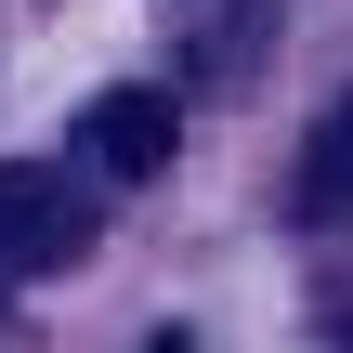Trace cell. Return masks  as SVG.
Segmentation results:
<instances>
[{
	"label": "cell",
	"mask_w": 353,
	"mask_h": 353,
	"mask_svg": "<svg viewBox=\"0 0 353 353\" xmlns=\"http://www.w3.org/2000/svg\"><path fill=\"white\" fill-rule=\"evenodd\" d=\"M170 144H183L170 92H105V105L79 118V157H92L105 183H157V170H170Z\"/></svg>",
	"instance_id": "cell-1"
},
{
	"label": "cell",
	"mask_w": 353,
	"mask_h": 353,
	"mask_svg": "<svg viewBox=\"0 0 353 353\" xmlns=\"http://www.w3.org/2000/svg\"><path fill=\"white\" fill-rule=\"evenodd\" d=\"M79 249V183L65 170H0V275L13 262H65Z\"/></svg>",
	"instance_id": "cell-2"
},
{
	"label": "cell",
	"mask_w": 353,
	"mask_h": 353,
	"mask_svg": "<svg viewBox=\"0 0 353 353\" xmlns=\"http://www.w3.org/2000/svg\"><path fill=\"white\" fill-rule=\"evenodd\" d=\"M288 210H301V223H353V92L314 118V144H301V170H288Z\"/></svg>",
	"instance_id": "cell-3"
},
{
	"label": "cell",
	"mask_w": 353,
	"mask_h": 353,
	"mask_svg": "<svg viewBox=\"0 0 353 353\" xmlns=\"http://www.w3.org/2000/svg\"><path fill=\"white\" fill-rule=\"evenodd\" d=\"M144 353H196V341H183V327H157V341H144Z\"/></svg>",
	"instance_id": "cell-4"
}]
</instances>
